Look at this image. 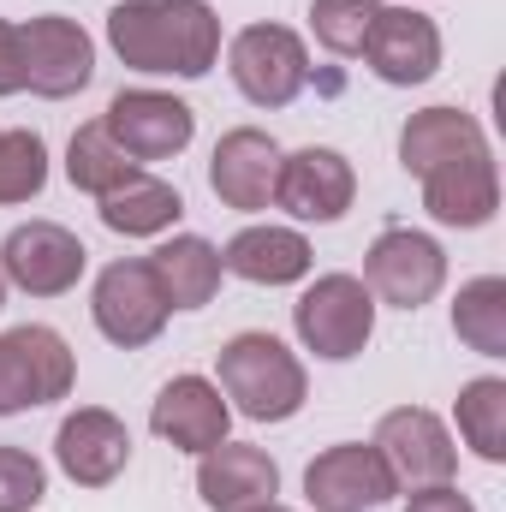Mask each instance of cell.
I'll return each mask as SVG.
<instances>
[{"instance_id":"cell-23","label":"cell","mask_w":506,"mask_h":512,"mask_svg":"<svg viewBox=\"0 0 506 512\" xmlns=\"http://www.w3.org/2000/svg\"><path fill=\"white\" fill-rule=\"evenodd\" d=\"M96 203H102V227L126 233V239H155V233L179 227V215H185V197L167 179L143 173V167L131 173L126 185H114L108 197H96Z\"/></svg>"},{"instance_id":"cell-33","label":"cell","mask_w":506,"mask_h":512,"mask_svg":"<svg viewBox=\"0 0 506 512\" xmlns=\"http://www.w3.org/2000/svg\"><path fill=\"white\" fill-rule=\"evenodd\" d=\"M251 512H286V507H274V501H268V507H251Z\"/></svg>"},{"instance_id":"cell-24","label":"cell","mask_w":506,"mask_h":512,"mask_svg":"<svg viewBox=\"0 0 506 512\" xmlns=\"http://www.w3.org/2000/svg\"><path fill=\"white\" fill-rule=\"evenodd\" d=\"M453 334H459L477 358H506V280L501 274H477V280L459 286Z\"/></svg>"},{"instance_id":"cell-30","label":"cell","mask_w":506,"mask_h":512,"mask_svg":"<svg viewBox=\"0 0 506 512\" xmlns=\"http://www.w3.org/2000/svg\"><path fill=\"white\" fill-rule=\"evenodd\" d=\"M405 512H477L471 495H459L453 483H435V489H411L405 495Z\"/></svg>"},{"instance_id":"cell-16","label":"cell","mask_w":506,"mask_h":512,"mask_svg":"<svg viewBox=\"0 0 506 512\" xmlns=\"http://www.w3.org/2000/svg\"><path fill=\"white\" fill-rule=\"evenodd\" d=\"M227 423H233V405L221 399V387L203 382V376H173V382L155 393L149 405V429L179 447V453H209L227 441Z\"/></svg>"},{"instance_id":"cell-19","label":"cell","mask_w":506,"mask_h":512,"mask_svg":"<svg viewBox=\"0 0 506 512\" xmlns=\"http://www.w3.org/2000/svg\"><path fill=\"white\" fill-rule=\"evenodd\" d=\"M423 209L441 221V227H489L495 209H501V173H495V155H465V161H447L435 173H423Z\"/></svg>"},{"instance_id":"cell-28","label":"cell","mask_w":506,"mask_h":512,"mask_svg":"<svg viewBox=\"0 0 506 512\" xmlns=\"http://www.w3.org/2000/svg\"><path fill=\"white\" fill-rule=\"evenodd\" d=\"M376 12L381 0H310V30L328 54L352 60V54H364V36H370Z\"/></svg>"},{"instance_id":"cell-3","label":"cell","mask_w":506,"mask_h":512,"mask_svg":"<svg viewBox=\"0 0 506 512\" xmlns=\"http://www.w3.org/2000/svg\"><path fill=\"white\" fill-rule=\"evenodd\" d=\"M292 328H298L304 352H316L322 364H346L376 334V298L358 274H322L292 304Z\"/></svg>"},{"instance_id":"cell-22","label":"cell","mask_w":506,"mask_h":512,"mask_svg":"<svg viewBox=\"0 0 506 512\" xmlns=\"http://www.w3.org/2000/svg\"><path fill=\"white\" fill-rule=\"evenodd\" d=\"M149 262V274L161 280V292H167V304L173 310H203L215 292H221V251L209 245V239H197V233H179V239H167L155 256H143Z\"/></svg>"},{"instance_id":"cell-17","label":"cell","mask_w":506,"mask_h":512,"mask_svg":"<svg viewBox=\"0 0 506 512\" xmlns=\"http://www.w3.org/2000/svg\"><path fill=\"white\" fill-rule=\"evenodd\" d=\"M274 173H280V143L256 126H239L215 143V161H209V191L239 209V215H256L274 203Z\"/></svg>"},{"instance_id":"cell-7","label":"cell","mask_w":506,"mask_h":512,"mask_svg":"<svg viewBox=\"0 0 506 512\" xmlns=\"http://www.w3.org/2000/svg\"><path fill=\"white\" fill-rule=\"evenodd\" d=\"M90 316L102 328V340H114L120 352H137L149 340H161L173 304L161 292V280L149 274L143 256H126V262H108L96 274V292H90Z\"/></svg>"},{"instance_id":"cell-18","label":"cell","mask_w":506,"mask_h":512,"mask_svg":"<svg viewBox=\"0 0 506 512\" xmlns=\"http://www.w3.org/2000/svg\"><path fill=\"white\" fill-rule=\"evenodd\" d=\"M197 495L209 512H251L268 507L280 495V465L262 453V447H245V441H221L209 453H197Z\"/></svg>"},{"instance_id":"cell-20","label":"cell","mask_w":506,"mask_h":512,"mask_svg":"<svg viewBox=\"0 0 506 512\" xmlns=\"http://www.w3.org/2000/svg\"><path fill=\"white\" fill-rule=\"evenodd\" d=\"M310 262L316 256H310V239L298 227H245L221 251V268L251 280V286H292L310 274Z\"/></svg>"},{"instance_id":"cell-15","label":"cell","mask_w":506,"mask_h":512,"mask_svg":"<svg viewBox=\"0 0 506 512\" xmlns=\"http://www.w3.org/2000/svg\"><path fill=\"white\" fill-rule=\"evenodd\" d=\"M54 459L78 489H108L131 465V429L108 405H78L54 435Z\"/></svg>"},{"instance_id":"cell-2","label":"cell","mask_w":506,"mask_h":512,"mask_svg":"<svg viewBox=\"0 0 506 512\" xmlns=\"http://www.w3.org/2000/svg\"><path fill=\"white\" fill-rule=\"evenodd\" d=\"M215 364H221V393L251 423H286L310 399V376H304L298 352L274 334H233L215 352Z\"/></svg>"},{"instance_id":"cell-6","label":"cell","mask_w":506,"mask_h":512,"mask_svg":"<svg viewBox=\"0 0 506 512\" xmlns=\"http://www.w3.org/2000/svg\"><path fill=\"white\" fill-rule=\"evenodd\" d=\"M18 66H24V90L42 102H66L96 78V42L78 18L42 12L30 24H18Z\"/></svg>"},{"instance_id":"cell-27","label":"cell","mask_w":506,"mask_h":512,"mask_svg":"<svg viewBox=\"0 0 506 512\" xmlns=\"http://www.w3.org/2000/svg\"><path fill=\"white\" fill-rule=\"evenodd\" d=\"M48 185V143L36 131H0V209L30 203Z\"/></svg>"},{"instance_id":"cell-1","label":"cell","mask_w":506,"mask_h":512,"mask_svg":"<svg viewBox=\"0 0 506 512\" xmlns=\"http://www.w3.org/2000/svg\"><path fill=\"white\" fill-rule=\"evenodd\" d=\"M108 48L149 78H203L221 60V18L209 0H120Z\"/></svg>"},{"instance_id":"cell-29","label":"cell","mask_w":506,"mask_h":512,"mask_svg":"<svg viewBox=\"0 0 506 512\" xmlns=\"http://www.w3.org/2000/svg\"><path fill=\"white\" fill-rule=\"evenodd\" d=\"M48 495V465L24 447H0V512H36Z\"/></svg>"},{"instance_id":"cell-32","label":"cell","mask_w":506,"mask_h":512,"mask_svg":"<svg viewBox=\"0 0 506 512\" xmlns=\"http://www.w3.org/2000/svg\"><path fill=\"white\" fill-rule=\"evenodd\" d=\"M0 310H6V274H0Z\"/></svg>"},{"instance_id":"cell-11","label":"cell","mask_w":506,"mask_h":512,"mask_svg":"<svg viewBox=\"0 0 506 512\" xmlns=\"http://www.w3.org/2000/svg\"><path fill=\"white\" fill-rule=\"evenodd\" d=\"M358 203V173L340 149H298V155H280V173H274V209H286L292 221H340L346 209Z\"/></svg>"},{"instance_id":"cell-12","label":"cell","mask_w":506,"mask_h":512,"mask_svg":"<svg viewBox=\"0 0 506 512\" xmlns=\"http://www.w3.org/2000/svg\"><path fill=\"white\" fill-rule=\"evenodd\" d=\"M102 126L143 167V161H173L197 137V114H191V102H179L167 90H120L108 102Z\"/></svg>"},{"instance_id":"cell-14","label":"cell","mask_w":506,"mask_h":512,"mask_svg":"<svg viewBox=\"0 0 506 512\" xmlns=\"http://www.w3.org/2000/svg\"><path fill=\"white\" fill-rule=\"evenodd\" d=\"M364 60L393 90L429 84L441 72V30H435V18H423L411 6H381L370 36H364Z\"/></svg>"},{"instance_id":"cell-8","label":"cell","mask_w":506,"mask_h":512,"mask_svg":"<svg viewBox=\"0 0 506 512\" xmlns=\"http://www.w3.org/2000/svg\"><path fill=\"white\" fill-rule=\"evenodd\" d=\"M370 447L381 453V465L393 471L399 489H435V483H453V471H459V447H453L447 423L435 411H423V405L387 411L376 423Z\"/></svg>"},{"instance_id":"cell-4","label":"cell","mask_w":506,"mask_h":512,"mask_svg":"<svg viewBox=\"0 0 506 512\" xmlns=\"http://www.w3.org/2000/svg\"><path fill=\"white\" fill-rule=\"evenodd\" d=\"M227 72L251 108H292L310 84V48L286 24H245L227 48Z\"/></svg>"},{"instance_id":"cell-5","label":"cell","mask_w":506,"mask_h":512,"mask_svg":"<svg viewBox=\"0 0 506 512\" xmlns=\"http://www.w3.org/2000/svg\"><path fill=\"white\" fill-rule=\"evenodd\" d=\"M72 376H78L72 346L54 328L24 322V328H6L0 334V417L66 399L72 393Z\"/></svg>"},{"instance_id":"cell-9","label":"cell","mask_w":506,"mask_h":512,"mask_svg":"<svg viewBox=\"0 0 506 512\" xmlns=\"http://www.w3.org/2000/svg\"><path fill=\"white\" fill-rule=\"evenodd\" d=\"M90 251L78 233H66L60 221H30V227H12L6 245H0V274L6 286L30 292V298H60L84 280Z\"/></svg>"},{"instance_id":"cell-31","label":"cell","mask_w":506,"mask_h":512,"mask_svg":"<svg viewBox=\"0 0 506 512\" xmlns=\"http://www.w3.org/2000/svg\"><path fill=\"white\" fill-rule=\"evenodd\" d=\"M24 90V66H18V24L0 18V96Z\"/></svg>"},{"instance_id":"cell-26","label":"cell","mask_w":506,"mask_h":512,"mask_svg":"<svg viewBox=\"0 0 506 512\" xmlns=\"http://www.w3.org/2000/svg\"><path fill=\"white\" fill-rule=\"evenodd\" d=\"M459 435L483 465L506 459V382L501 376H477L459 387Z\"/></svg>"},{"instance_id":"cell-13","label":"cell","mask_w":506,"mask_h":512,"mask_svg":"<svg viewBox=\"0 0 506 512\" xmlns=\"http://www.w3.org/2000/svg\"><path fill=\"white\" fill-rule=\"evenodd\" d=\"M304 495H310V507L316 512H376L381 501L399 495V483H393V471L381 465L376 447H364V441H340V447H328V453L310 459V471H304Z\"/></svg>"},{"instance_id":"cell-21","label":"cell","mask_w":506,"mask_h":512,"mask_svg":"<svg viewBox=\"0 0 506 512\" xmlns=\"http://www.w3.org/2000/svg\"><path fill=\"white\" fill-rule=\"evenodd\" d=\"M489 149V137L483 126L471 120V114H459V108H423V114H411L405 131H399V161H405V173H435V167H447V161H465V155H483Z\"/></svg>"},{"instance_id":"cell-10","label":"cell","mask_w":506,"mask_h":512,"mask_svg":"<svg viewBox=\"0 0 506 512\" xmlns=\"http://www.w3.org/2000/svg\"><path fill=\"white\" fill-rule=\"evenodd\" d=\"M364 286H370V298L393 304V310H423L447 286V251L429 233L393 227L364 256Z\"/></svg>"},{"instance_id":"cell-25","label":"cell","mask_w":506,"mask_h":512,"mask_svg":"<svg viewBox=\"0 0 506 512\" xmlns=\"http://www.w3.org/2000/svg\"><path fill=\"white\" fill-rule=\"evenodd\" d=\"M131 173H137V161H131L126 149L108 137V126H102V120L72 131V149H66V179H72L84 197H108L114 185H126Z\"/></svg>"}]
</instances>
